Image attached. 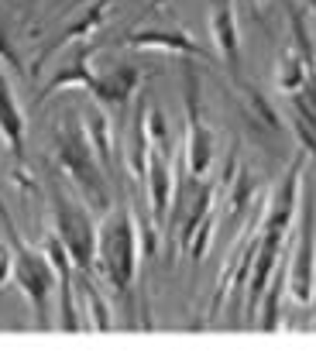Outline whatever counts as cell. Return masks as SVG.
I'll return each mask as SVG.
<instances>
[{
    "instance_id": "cell-1",
    "label": "cell",
    "mask_w": 316,
    "mask_h": 357,
    "mask_svg": "<svg viewBox=\"0 0 316 357\" xmlns=\"http://www.w3.org/2000/svg\"><path fill=\"white\" fill-rule=\"evenodd\" d=\"M137 265H141V223H135L128 206L107 210L103 220L96 223V268L124 306H131Z\"/></svg>"
},
{
    "instance_id": "cell-2",
    "label": "cell",
    "mask_w": 316,
    "mask_h": 357,
    "mask_svg": "<svg viewBox=\"0 0 316 357\" xmlns=\"http://www.w3.org/2000/svg\"><path fill=\"white\" fill-rule=\"evenodd\" d=\"M52 155H55L59 172L73 182V189H80L83 203L90 206L96 217H103V213L110 210V178H107L103 162L96 158V151H93L83 124H80L73 114H66V117L55 124Z\"/></svg>"
},
{
    "instance_id": "cell-3",
    "label": "cell",
    "mask_w": 316,
    "mask_h": 357,
    "mask_svg": "<svg viewBox=\"0 0 316 357\" xmlns=\"http://www.w3.org/2000/svg\"><path fill=\"white\" fill-rule=\"evenodd\" d=\"M48 206H52V230L59 234L62 248L69 251L76 271H96V223L93 210L83 199H73L62 185H48Z\"/></svg>"
},
{
    "instance_id": "cell-4",
    "label": "cell",
    "mask_w": 316,
    "mask_h": 357,
    "mask_svg": "<svg viewBox=\"0 0 316 357\" xmlns=\"http://www.w3.org/2000/svg\"><path fill=\"white\" fill-rule=\"evenodd\" d=\"M299 206H303V213H299L303 220H299V230H296L292 251L285 258V289H289L292 303L306 306L316 282V185L310 178H303Z\"/></svg>"
},
{
    "instance_id": "cell-5",
    "label": "cell",
    "mask_w": 316,
    "mask_h": 357,
    "mask_svg": "<svg viewBox=\"0 0 316 357\" xmlns=\"http://www.w3.org/2000/svg\"><path fill=\"white\" fill-rule=\"evenodd\" d=\"M3 223H7V234H10V251H14V265H10V278L17 282V289L28 296L31 310H35V323L48 330L52 323V292H55V268L48 261L45 251H28L14 230V223L7 217V210L0 213Z\"/></svg>"
},
{
    "instance_id": "cell-6",
    "label": "cell",
    "mask_w": 316,
    "mask_h": 357,
    "mask_svg": "<svg viewBox=\"0 0 316 357\" xmlns=\"http://www.w3.org/2000/svg\"><path fill=\"white\" fill-rule=\"evenodd\" d=\"M303 162H306V151L299 148L296 158L289 162V169L282 172L278 185L271 189L269 203L258 217V237L271 241V244H285L289 237V227L299 213V189H303Z\"/></svg>"
},
{
    "instance_id": "cell-7",
    "label": "cell",
    "mask_w": 316,
    "mask_h": 357,
    "mask_svg": "<svg viewBox=\"0 0 316 357\" xmlns=\"http://www.w3.org/2000/svg\"><path fill=\"white\" fill-rule=\"evenodd\" d=\"M213 131L203 121V103H200V76L193 66H186V176L203 178L213 162Z\"/></svg>"
},
{
    "instance_id": "cell-8",
    "label": "cell",
    "mask_w": 316,
    "mask_h": 357,
    "mask_svg": "<svg viewBox=\"0 0 316 357\" xmlns=\"http://www.w3.org/2000/svg\"><path fill=\"white\" fill-rule=\"evenodd\" d=\"M137 86H141V69L135 62H114V66H107V69H100L93 76L86 93L93 96V103L103 107L107 114H121L135 100Z\"/></svg>"
},
{
    "instance_id": "cell-9",
    "label": "cell",
    "mask_w": 316,
    "mask_h": 357,
    "mask_svg": "<svg viewBox=\"0 0 316 357\" xmlns=\"http://www.w3.org/2000/svg\"><path fill=\"white\" fill-rule=\"evenodd\" d=\"M255 251H258V223H255L251 237H248V241H241V248L230 255L224 275H220V282H217L213 303H210V316H217L227 299H237V303H241V299L248 296V278H251V261H255Z\"/></svg>"
},
{
    "instance_id": "cell-10",
    "label": "cell",
    "mask_w": 316,
    "mask_h": 357,
    "mask_svg": "<svg viewBox=\"0 0 316 357\" xmlns=\"http://www.w3.org/2000/svg\"><path fill=\"white\" fill-rule=\"evenodd\" d=\"M124 48L135 52H155V55H179V59H203V45L196 42L186 28H144L131 31L124 38Z\"/></svg>"
},
{
    "instance_id": "cell-11",
    "label": "cell",
    "mask_w": 316,
    "mask_h": 357,
    "mask_svg": "<svg viewBox=\"0 0 316 357\" xmlns=\"http://www.w3.org/2000/svg\"><path fill=\"white\" fill-rule=\"evenodd\" d=\"M210 38L224 59L227 73L241 79V28H237L234 0H210Z\"/></svg>"
},
{
    "instance_id": "cell-12",
    "label": "cell",
    "mask_w": 316,
    "mask_h": 357,
    "mask_svg": "<svg viewBox=\"0 0 316 357\" xmlns=\"http://www.w3.org/2000/svg\"><path fill=\"white\" fill-rule=\"evenodd\" d=\"M172 151L151 148L148 172H144V189H148V206H151V227H165V213L172 206V189H176V172H172Z\"/></svg>"
},
{
    "instance_id": "cell-13",
    "label": "cell",
    "mask_w": 316,
    "mask_h": 357,
    "mask_svg": "<svg viewBox=\"0 0 316 357\" xmlns=\"http://www.w3.org/2000/svg\"><path fill=\"white\" fill-rule=\"evenodd\" d=\"M93 52L90 45H76L73 48V59L69 62H62L55 73H52V79H48L42 93L35 96V103H45L48 96H55L59 89H90L93 76H96V69H93Z\"/></svg>"
},
{
    "instance_id": "cell-14",
    "label": "cell",
    "mask_w": 316,
    "mask_h": 357,
    "mask_svg": "<svg viewBox=\"0 0 316 357\" xmlns=\"http://www.w3.org/2000/svg\"><path fill=\"white\" fill-rule=\"evenodd\" d=\"M0 141L7 144L10 158L24 162V110L17 103V93L7 79V69L0 66Z\"/></svg>"
},
{
    "instance_id": "cell-15",
    "label": "cell",
    "mask_w": 316,
    "mask_h": 357,
    "mask_svg": "<svg viewBox=\"0 0 316 357\" xmlns=\"http://www.w3.org/2000/svg\"><path fill=\"white\" fill-rule=\"evenodd\" d=\"M107 17H110V3H107V0H93L90 7H86V10H83V14H80V17H76V21H73V24L55 38V42L48 45L45 52H42V59H38V62H45L48 55H59V52H62V48H69V45H86L93 35L103 28V21H107Z\"/></svg>"
},
{
    "instance_id": "cell-16",
    "label": "cell",
    "mask_w": 316,
    "mask_h": 357,
    "mask_svg": "<svg viewBox=\"0 0 316 357\" xmlns=\"http://www.w3.org/2000/svg\"><path fill=\"white\" fill-rule=\"evenodd\" d=\"M148 158H151V137H148V103H137V114L131 121V134H128V172L131 178L144 182L148 172Z\"/></svg>"
},
{
    "instance_id": "cell-17",
    "label": "cell",
    "mask_w": 316,
    "mask_h": 357,
    "mask_svg": "<svg viewBox=\"0 0 316 357\" xmlns=\"http://www.w3.org/2000/svg\"><path fill=\"white\" fill-rule=\"evenodd\" d=\"M220 196H224V217H227V223H237L244 213H248L251 199H255V176L237 169V176L230 178L224 189H220Z\"/></svg>"
},
{
    "instance_id": "cell-18",
    "label": "cell",
    "mask_w": 316,
    "mask_h": 357,
    "mask_svg": "<svg viewBox=\"0 0 316 357\" xmlns=\"http://www.w3.org/2000/svg\"><path fill=\"white\" fill-rule=\"evenodd\" d=\"M83 131L90 137L93 151H96V158L103 162V169H110V158H114V137H110V117H107V110L103 107H93L90 114L83 117Z\"/></svg>"
},
{
    "instance_id": "cell-19",
    "label": "cell",
    "mask_w": 316,
    "mask_h": 357,
    "mask_svg": "<svg viewBox=\"0 0 316 357\" xmlns=\"http://www.w3.org/2000/svg\"><path fill=\"white\" fill-rule=\"evenodd\" d=\"M80 278H76V285H80V292H83V306L90 310V319H86V326L96 330V333H103V330H110V306H107V299L100 296V289L93 285L90 275H83V271H76Z\"/></svg>"
},
{
    "instance_id": "cell-20",
    "label": "cell",
    "mask_w": 316,
    "mask_h": 357,
    "mask_svg": "<svg viewBox=\"0 0 316 357\" xmlns=\"http://www.w3.org/2000/svg\"><path fill=\"white\" fill-rule=\"evenodd\" d=\"M165 3H169V0H151V3H148V10H158V7H165Z\"/></svg>"
},
{
    "instance_id": "cell-21",
    "label": "cell",
    "mask_w": 316,
    "mask_h": 357,
    "mask_svg": "<svg viewBox=\"0 0 316 357\" xmlns=\"http://www.w3.org/2000/svg\"><path fill=\"white\" fill-rule=\"evenodd\" d=\"M310 303H313V323H316V282H313V296H310Z\"/></svg>"
},
{
    "instance_id": "cell-22",
    "label": "cell",
    "mask_w": 316,
    "mask_h": 357,
    "mask_svg": "<svg viewBox=\"0 0 316 357\" xmlns=\"http://www.w3.org/2000/svg\"><path fill=\"white\" fill-rule=\"evenodd\" d=\"M248 3H251V7H255V3H258V0H248Z\"/></svg>"
}]
</instances>
